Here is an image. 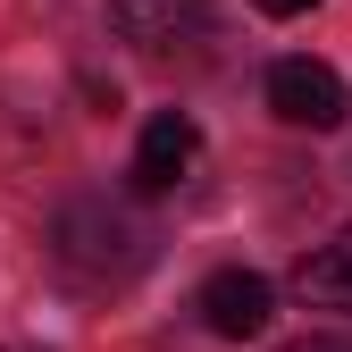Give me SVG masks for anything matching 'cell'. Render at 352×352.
<instances>
[{
	"mask_svg": "<svg viewBox=\"0 0 352 352\" xmlns=\"http://www.w3.org/2000/svg\"><path fill=\"white\" fill-rule=\"evenodd\" d=\"M269 319H277V285L260 277V269H218V277L201 285V327H210V336L243 344V336H260Z\"/></svg>",
	"mask_w": 352,
	"mask_h": 352,
	"instance_id": "obj_3",
	"label": "cell"
},
{
	"mask_svg": "<svg viewBox=\"0 0 352 352\" xmlns=\"http://www.w3.org/2000/svg\"><path fill=\"white\" fill-rule=\"evenodd\" d=\"M210 17V0H109V34L135 51H168Z\"/></svg>",
	"mask_w": 352,
	"mask_h": 352,
	"instance_id": "obj_5",
	"label": "cell"
},
{
	"mask_svg": "<svg viewBox=\"0 0 352 352\" xmlns=\"http://www.w3.org/2000/svg\"><path fill=\"white\" fill-rule=\"evenodd\" d=\"M302 9H319V0H260V17H302Z\"/></svg>",
	"mask_w": 352,
	"mask_h": 352,
	"instance_id": "obj_8",
	"label": "cell"
},
{
	"mask_svg": "<svg viewBox=\"0 0 352 352\" xmlns=\"http://www.w3.org/2000/svg\"><path fill=\"white\" fill-rule=\"evenodd\" d=\"M269 109L285 126H311V135H336L352 118V84L327 67V59H277L269 67Z\"/></svg>",
	"mask_w": 352,
	"mask_h": 352,
	"instance_id": "obj_2",
	"label": "cell"
},
{
	"mask_svg": "<svg viewBox=\"0 0 352 352\" xmlns=\"http://www.w3.org/2000/svg\"><path fill=\"white\" fill-rule=\"evenodd\" d=\"M294 294L311 302V311H352V227L319 252H302L294 260Z\"/></svg>",
	"mask_w": 352,
	"mask_h": 352,
	"instance_id": "obj_6",
	"label": "cell"
},
{
	"mask_svg": "<svg viewBox=\"0 0 352 352\" xmlns=\"http://www.w3.org/2000/svg\"><path fill=\"white\" fill-rule=\"evenodd\" d=\"M285 352H352V336H302V344H285Z\"/></svg>",
	"mask_w": 352,
	"mask_h": 352,
	"instance_id": "obj_7",
	"label": "cell"
},
{
	"mask_svg": "<svg viewBox=\"0 0 352 352\" xmlns=\"http://www.w3.org/2000/svg\"><path fill=\"white\" fill-rule=\"evenodd\" d=\"M193 160H201V126L185 118V109H160L151 126H143V143H135V193L151 201V193H176L193 176Z\"/></svg>",
	"mask_w": 352,
	"mask_h": 352,
	"instance_id": "obj_4",
	"label": "cell"
},
{
	"mask_svg": "<svg viewBox=\"0 0 352 352\" xmlns=\"http://www.w3.org/2000/svg\"><path fill=\"white\" fill-rule=\"evenodd\" d=\"M51 243L76 277H135L151 260V227L143 218H126L118 201H67L51 218Z\"/></svg>",
	"mask_w": 352,
	"mask_h": 352,
	"instance_id": "obj_1",
	"label": "cell"
}]
</instances>
